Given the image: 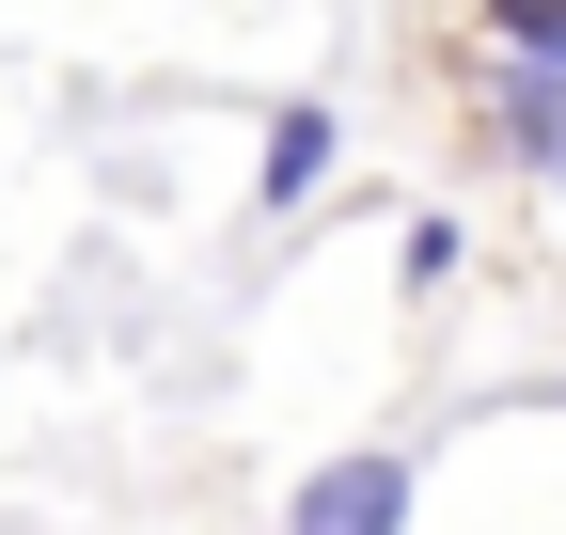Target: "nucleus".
<instances>
[{
  "instance_id": "1",
  "label": "nucleus",
  "mask_w": 566,
  "mask_h": 535,
  "mask_svg": "<svg viewBox=\"0 0 566 535\" xmlns=\"http://www.w3.org/2000/svg\"><path fill=\"white\" fill-rule=\"evenodd\" d=\"M409 504H424V473L394 441H346V457H315L300 489H283V535H409Z\"/></svg>"
},
{
  "instance_id": "2",
  "label": "nucleus",
  "mask_w": 566,
  "mask_h": 535,
  "mask_svg": "<svg viewBox=\"0 0 566 535\" xmlns=\"http://www.w3.org/2000/svg\"><path fill=\"white\" fill-rule=\"evenodd\" d=\"M331 158H346L331 95H283V111H268V158H252V206H268V221H283V206H315V189H331Z\"/></svg>"
},
{
  "instance_id": "3",
  "label": "nucleus",
  "mask_w": 566,
  "mask_h": 535,
  "mask_svg": "<svg viewBox=\"0 0 566 535\" xmlns=\"http://www.w3.org/2000/svg\"><path fill=\"white\" fill-rule=\"evenodd\" d=\"M488 32H504L520 80H551V95H566V0H488Z\"/></svg>"
},
{
  "instance_id": "4",
  "label": "nucleus",
  "mask_w": 566,
  "mask_h": 535,
  "mask_svg": "<svg viewBox=\"0 0 566 535\" xmlns=\"http://www.w3.org/2000/svg\"><path fill=\"white\" fill-rule=\"evenodd\" d=\"M520 174L566 189V95H551V80H520Z\"/></svg>"
}]
</instances>
